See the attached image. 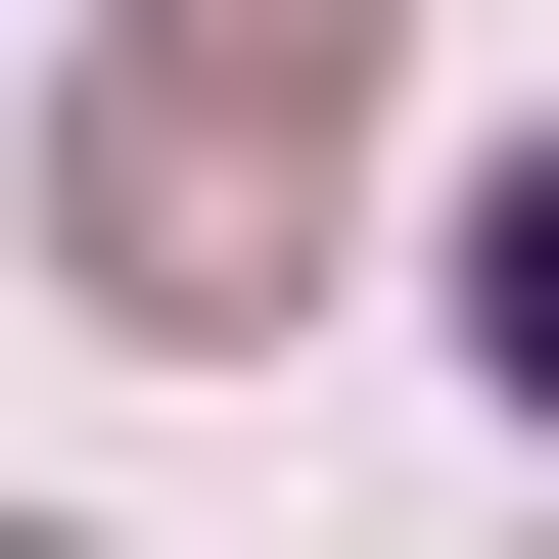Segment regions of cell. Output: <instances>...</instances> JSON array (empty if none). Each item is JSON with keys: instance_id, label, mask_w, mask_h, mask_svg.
<instances>
[{"instance_id": "obj_3", "label": "cell", "mask_w": 559, "mask_h": 559, "mask_svg": "<svg viewBox=\"0 0 559 559\" xmlns=\"http://www.w3.org/2000/svg\"><path fill=\"white\" fill-rule=\"evenodd\" d=\"M0 559H47V513H0Z\"/></svg>"}, {"instance_id": "obj_2", "label": "cell", "mask_w": 559, "mask_h": 559, "mask_svg": "<svg viewBox=\"0 0 559 559\" xmlns=\"http://www.w3.org/2000/svg\"><path fill=\"white\" fill-rule=\"evenodd\" d=\"M466 373L559 419V140H513V187H466Z\"/></svg>"}, {"instance_id": "obj_1", "label": "cell", "mask_w": 559, "mask_h": 559, "mask_svg": "<svg viewBox=\"0 0 559 559\" xmlns=\"http://www.w3.org/2000/svg\"><path fill=\"white\" fill-rule=\"evenodd\" d=\"M373 47H419V0H94V94H47V280L234 373L280 280H326V140H373Z\"/></svg>"}]
</instances>
